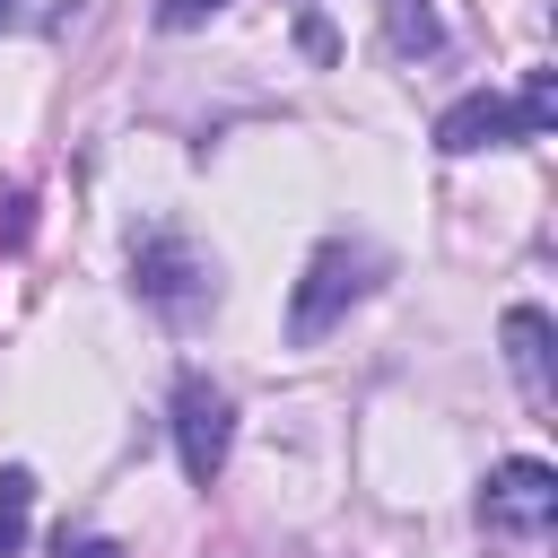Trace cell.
<instances>
[{
    "label": "cell",
    "mask_w": 558,
    "mask_h": 558,
    "mask_svg": "<svg viewBox=\"0 0 558 558\" xmlns=\"http://www.w3.org/2000/svg\"><path fill=\"white\" fill-rule=\"evenodd\" d=\"M384 26H392V52H401V61H418V52L445 44V26H436L427 0H384Z\"/></svg>",
    "instance_id": "cell-7"
},
{
    "label": "cell",
    "mask_w": 558,
    "mask_h": 558,
    "mask_svg": "<svg viewBox=\"0 0 558 558\" xmlns=\"http://www.w3.org/2000/svg\"><path fill=\"white\" fill-rule=\"evenodd\" d=\"M480 523H488L497 541H514V549H541V541H549V523H558V471H549V462H532V453L497 462V471H488V488H480Z\"/></svg>",
    "instance_id": "cell-2"
},
{
    "label": "cell",
    "mask_w": 558,
    "mask_h": 558,
    "mask_svg": "<svg viewBox=\"0 0 558 558\" xmlns=\"http://www.w3.org/2000/svg\"><path fill=\"white\" fill-rule=\"evenodd\" d=\"M9 17H17V0H0V26H9Z\"/></svg>",
    "instance_id": "cell-13"
},
{
    "label": "cell",
    "mask_w": 558,
    "mask_h": 558,
    "mask_svg": "<svg viewBox=\"0 0 558 558\" xmlns=\"http://www.w3.org/2000/svg\"><path fill=\"white\" fill-rule=\"evenodd\" d=\"M514 113H523V140H541V131L558 122V70H532L523 96H514Z\"/></svg>",
    "instance_id": "cell-9"
},
{
    "label": "cell",
    "mask_w": 558,
    "mask_h": 558,
    "mask_svg": "<svg viewBox=\"0 0 558 558\" xmlns=\"http://www.w3.org/2000/svg\"><path fill=\"white\" fill-rule=\"evenodd\" d=\"M218 9H227V0H157V26H174V35H183V26L218 17Z\"/></svg>",
    "instance_id": "cell-11"
},
{
    "label": "cell",
    "mask_w": 558,
    "mask_h": 558,
    "mask_svg": "<svg viewBox=\"0 0 558 558\" xmlns=\"http://www.w3.org/2000/svg\"><path fill=\"white\" fill-rule=\"evenodd\" d=\"M61 558H122V541H105V532H78V541H70V532H61Z\"/></svg>",
    "instance_id": "cell-12"
},
{
    "label": "cell",
    "mask_w": 558,
    "mask_h": 558,
    "mask_svg": "<svg viewBox=\"0 0 558 558\" xmlns=\"http://www.w3.org/2000/svg\"><path fill=\"white\" fill-rule=\"evenodd\" d=\"M131 279H140V296H148L157 314H174V323H192V314L218 296L209 253H201V244H183V235H148V244L131 253Z\"/></svg>",
    "instance_id": "cell-3"
},
{
    "label": "cell",
    "mask_w": 558,
    "mask_h": 558,
    "mask_svg": "<svg viewBox=\"0 0 558 558\" xmlns=\"http://www.w3.org/2000/svg\"><path fill=\"white\" fill-rule=\"evenodd\" d=\"M227 445H235V401L209 375H183L174 384V453H183V480L209 488L227 471Z\"/></svg>",
    "instance_id": "cell-4"
},
{
    "label": "cell",
    "mask_w": 558,
    "mask_h": 558,
    "mask_svg": "<svg viewBox=\"0 0 558 558\" xmlns=\"http://www.w3.org/2000/svg\"><path fill=\"white\" fill-rule=\"evenodd\" d=\"M506 366H514L523 401H549V314L541 305H514L506 314Z\"/></svg>",
    "instance_id": "cell-6"
},
{
    "label": "cell",
    "mask_w": 558,
    "mask_h": 558,
    "mask_svg": "<svg viewBox=\"0 0 558 558\" xmlns=\"http://www.w3.org/2000/svg\"><path fill=\"white\" fill-rule=\"evenodd\" d=\"M506 140H523V113H514V96H462V105H445L436 113V148L445 157H471V148H506Z\"/></svg>",
    "instance_id": "cell-5"
},
{
    "label": "cell",
    "mask_w": 558,
    "mask_h": 558,
    "mask_svg": "<svg viewBox=\"0 0 558 558\" xmlns=\"http://www.w3.org/2000/svg\"><path fill=\"white\" fill-rule=\"evenodd\" d=\"M26 209H35L26 192H0V244H9V253H17V244H26V227H35Z\"/></svg>",
    "instance_id": "cell-10"
},
{
    "label": "cell",
    "mask_w": 558,
    "mask_h": 558,
    "mask_svg": "<svg viewBox=\"0 0 558 558\" xmlns=\"http://www.w3.org/2000/svg\"><path fill=\"white\" fill-rule=\"evenodd\" d=\"M384 279V253L375 244H323L314 262H305V279H296V296H288V340L305 349V340H323L366 288Z\"/></svg>",
    "instance_id": "cell-1"
},
{
    "label": "cell",
    "mask_w": 558,
    "mask_h": 558,
    "mask_svg": "<svg viewBox=\"0 0 558 558\" xmlns=\"http://www.w3.org/2000/svg\"><path fill=\"white\" fill-rule=\"evenodd\" d=\"M26 523H35V471H0V558H17V541H26Z\"/></svg>",
    "instance_id": "cell-8"
}]
</instances>
